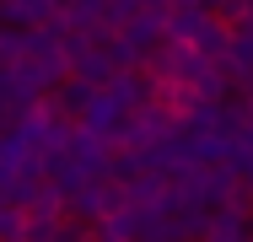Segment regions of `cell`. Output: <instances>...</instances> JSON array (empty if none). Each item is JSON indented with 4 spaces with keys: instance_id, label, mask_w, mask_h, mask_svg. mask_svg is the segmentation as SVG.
I'll return each mask as SVG.
<instances>
[{
    "instance_id": "1",
    "label": "cell",
    "mask_w": 253,
    "mask_h": 242,
    "mask_svg": "<svg viewBox=\"0 0 253 242\" xmlns=\"http://www.w3.org/2000/svg\"><path fill=\"white\" fill-rule=\"evenodd\" d=\"M5 11H11V22H16V27H27V22H38V27H43V16L59 11V0H11Z\"/></svg>"
},
{
    "instance_id": "2",
    "label": "cell",
    "mask_w": 253,
    "mask_h": 242,
    "mask_svg": "<svg viewBox=\"0 0 253 242\" xmlns=\"http://www.w3.org/2000/svg\"><path fill=\"white\" fill-rule=\"evenodd\" d=\"M248 102H253V76H248Z\"/></svg>"
}]
</instances>
